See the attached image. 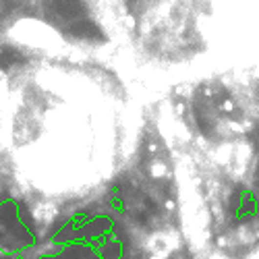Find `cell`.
<instances>
[{"label": "cell", "mask_w": 259, "mask_h": 259, "mask_svg": "<svg viewBox=\"0 0 259 259\" xmlns=\"http://www.w3.org/2000/svg\"><path fill=\"white\" fill-rule=\"evenodd\" d=\"M15 63H21V56L13 50H2L0 52V66H6V65H15Z\"/></svg>", "instance_id": "obj_3"}, {"label": "cell", "mask_w": 259, "mask_h": 259, "mask_svg": "<svg viewBox=\"0 0 259 259\" xmlns=\"http://www.w3.org/2000/svg\"><path fill=\"white\" fill-rule=\"evenodd\" d=\"M54 6L60 11V15H65L66 19L71 17H77L81 15V0H54Z\"/></svg>", "instance_id": "obj_1"}, {"label": "cell", "mask_w": 259, "mask_h": 259, "mask_svg": "<svg viewBox=\"0 0 259 259\" xmlns=\"http://www.w3.org/2000/svg\"><path fill=\"white\" fill-rule=\"evenodd\" d=\"M73 33H77L79 38H102L100 36V29L93 23H87V21L73 25Z\"/></svg>", "instance_id": "obj_2"}]
</instances>
